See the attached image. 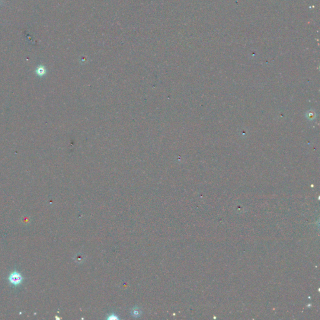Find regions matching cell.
<instances>
[{
  "instance_id": "1",
  "label": "cell",
  "mask_w": 320,
  "mask_h": 320,
  "mask_svg": "<svg viewBox=\"0 0 320 320\" xmlns=\"http://www.w3.org/2000/svg\"><path fill=\"white\" fill-rule=\"evenodd\" d=\"M23 280V277L21 275L16 271L13 272L9 277V281L10 282L14 284V285H18L21 283Z\"/></svg>"
},
{
  "instance_id": "2",
  "label": "cell",
  "mask_w": 320,
  "mask_h": 320,
  "mask_svg": "<svg viewBox=\"0 0 320 320\" xmlns=\"http://www.w3.org/2000/svg\"><path fill=\"white\" fill-rule=\"evenodd\" d=\"M37 72L39 75L42 76L45 73V69H44L43 66H39L37 69Z\"/></svg>"
}]
</instances>
